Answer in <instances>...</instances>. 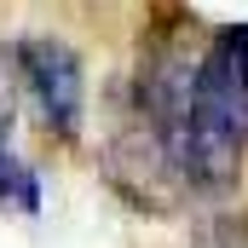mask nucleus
<instances>
[{"instance_id": "nucleus-4", "label": "nucleus", "mask_w": 248, "mask_h": 248, "mask_svg": "<svg viewBox=\"0 0 248 248\" xmlns=\"http://www.w3.org/2000/svg\"><path fill=\"white\" fill-rule=\"evenodd\" d=\"M0 208L6 214H23V219L41 214V179L12 150V110H6V98H0Z\"/></svg>"}, {"instance_id": "nucleus-2", "label": "nucleus", "mask_w": 248, "mask_h": 248, "mask_svg": "<svg viewBox=\"0 0 248 248\" xmlns=\"http://www.w3.org/2000/svg\"><path fill=\"white\" fill-rule=\"evenodd\" d=\"M0 63L12 69L17 93L29 98V110L58 144H81L87 127V69L81 52L58 35H12L0 41Z\"/></svg>"}, {"instance_id": "nucleus-1", "label": "nucleus", "mask_w": 248, "mask_h": 248, "mask_svg": "<svg viewBox=\"0 0 248 248\" xmlns=\"http://www.w3.org/2000/svg\"><path fill=\"white\" fill-rule=\"evenodd\" d=\"M133 139L139 162L156 185L179 190L190 202H214L237 185L243 139L219 122L202 87V46L150 41L133 69Z\"/></svg>"}, {"instance_id": "nucleus-3", "label": "nucleus", "mask_w": 248, "mask_h": 248, "mask_svg": "<svg viewBox=\"0 0 248 248\" xmlns=\"http://www.w3.org/2000/svg\"><path fill=\"white\" fill-rule=\"evenodd\" d=\"M202 87L219 122L248 144V23H225L202 41Z\"/></svg>"}]
</instances>
